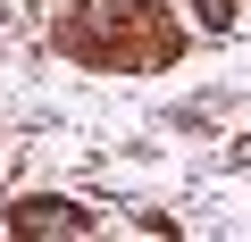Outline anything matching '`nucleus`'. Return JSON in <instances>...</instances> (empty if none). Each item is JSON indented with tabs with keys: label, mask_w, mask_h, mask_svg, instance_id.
I'll return each mask as SVG.
<instances>
[{
	"label": "nucleus",
	"mask_w": 251,
	"mask_h": 242,
	"mask_svg": "<svg viewBox=\"0 0 251 242\" xmlns=\"http://www.w3.org/2000/svg\"><path fill=\"white\" fill-rule=\"evenodd\" d=\"M9 225H17V234H50V242H84V234H92V217H84L75 200H50V192H42V200H17Z\"/></svg>",
	"instance_id": "obj_1"
},
{
	"label": "nucleus",
	"mask_w": 251,
	"mask_h": 242,
	"mask_svg": "<svg viewBox=\"0 0 251 242\" xmlns=\"http://www.w3.org/2000/svg\"><path fill=\"white\" fill-rule=\"evenodd\" d=\"M193 9H201V25H209V34H226V25H234V9H243V0H193Z\"/></svg>",
	"instance_id": "obj_2"
}]
</instances>
